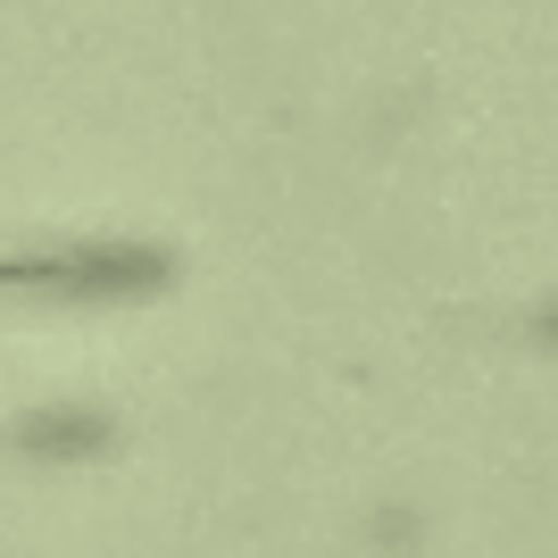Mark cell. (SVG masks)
<instances>
[{"instance_id": "1", "label": "cell", "mask_w": 558, "mask_h": 558, "mask_svg": "<svg viewBox=\"0 0 558 558\" xmlns=\"http://www.w3.org/2000/svg\"><path fill=\"white\" fill-rule=\"evenodd\" d=\"M0 283L34 292V301H125L142 283H159V258H142V251H43V258H9Z\"/></svg>"}]
</instances>
